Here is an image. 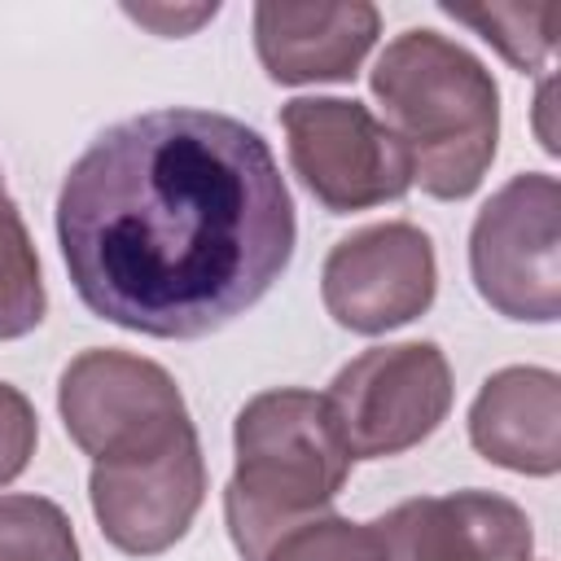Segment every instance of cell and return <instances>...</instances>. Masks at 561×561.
Returning a JSON list of instances; mask_svg holds the SVG:
<instances>
[{
  "label": "cell",
  "instance_id": "cell-1",
  "mask_svg": "<svg viewBox=\"0 0 561 561\" xmlns=\"http://www.w3.org/2000/svg\"><path fill=\"white\" fill-rule=\"evenodd\" d=\"M289 184L267 140L215 110H145L66 171L57 245L79 302L145 337L193 342L245 316L289 267Z\"/></svg>",
  "mask_w": 561,
  "mask_h": 561
},
{
  "label": "cell",
  "instance_id": "cell-2",
  "mask_svg": "<svg viewBox=\"0 0 561 561\" xmlns=\"http://www.w3.org/2000/svg\"><path fill=\"white\" fill-rule=\"evenodd\" d=\"M368 88L408 149L421 193L438 202L478 193L500 145V88L465 44L412 26L373 61Z\"/></svg>",
  "mask_w": 561,
  "mask_h": 561
},
{
  "label": "cell",
  "instance_id": "cell-3",
  "mask_svg": "<svg viewBox=\"0 0 561 561\" xmlns=\"http://www.w3.org/2000/svg\"><path fill=\"white\" fill-rule=\"evenodd\" d=\"M232 451L224 522L241 561H263L280 535L329 513L351 478V451L324 394L298 386L254 394L232 421Z\"/></svg>",
  "mask_w": 561,
  "mask_h": 561
},
{
  "label": "cell",
  "instance_id": "cell-4",
  "mask_svg": "<svg viewBox=\"0 0 561 561\" xmlns=\"http://www.w3.org/2000/svg\"><path fill=\"white\" fill-rule=\"evenodd\" d=\"M561 184L526 171L500 184L469 228V276L504 320L552 324L561 316Z\"/></svg>",
  "mask_w": 561,
  "mask_h": 561
},
{
  "label": "cell",
  "instance_id": "cell-5",
  "mask_svg": "<svg viewBox=\"0 0 561 561\" xmlns=\"http://www.w3.org/2000/svg\"><path fill=\"white\" fill-rule=\"evenodd\" d=\"M351 460H386L425 443L451 412V364L434 342L368 346L324 390Z\"/></svg>",
  "mask_w": 561,
  "mask_h": 561
},
{
  "label": "cell",
  "instance_id": "cell-6",
  "mask_svg": "<svg viewBox=\"0 0 561 561\" xmlns=\"http://www.w3.org/2000/svg\"><path fill=\"white\" fill-rule=\"evenodd\" d=\"M294 175L329 215L373 210L412 188V158L399 136L346 96H294L280 105Z\"/></svg>",
  "mask_w": 561,
  "mask_h": 561
},
{
  "label": "cell",
  "instance_id": "cell-7",
  "mask_svg": "<svg viewBox=\"0 0 561 561\" xmlns=\"http://www.w3.org/2000/svg\"><path fill=\"white\" fill-rule=\"evenodd\" d=\"M57 412L70 443L92 460L140 456L193 430L175 377L145 355L110 346H92L61 368Z\"/></svg>",
  "mask_w": 561,
  "mask_h": 561
},
{
  "label": "cell",
  "instance_id": "cell-8",
  "mask_svg": "<svg viewBox=\"0 0 561 561\" xmlns=\"http://www.w3.org/2000/svg\"><path fill=\"white\" fill-rule=\"evenodd\" d=\"M88 500L101 535L127 557H158L175 548L202 500H206V460L197 430H184L167 447L92 460Z\"/></svg>",
  "mask_w": 561,
  "mask_h": 561
},
{
  "label": "cell",
  "instance_id": "cell-9",
  "mask_svg": "<svg viewBox=\"0 0 561 561\" xmlns=\"http://www.w3.org/2000/svg\"><path fill=\"white\" fill-rule=\"evenodd\" d=\"M438 289L434 241L403 219L342 237L320 267L324 311L351 333H390L430 311Z\"/></svg>",
  "mask_w": 561,
  "mask_h": 561
},
{
  "label": "cell",
  "instance_id": "cell-10",
  "mask_svg": "<svg viewBox=\"0 0 561 561\" xmlns=\"http://www.w3.org/2000/svg\"><path fill=\"white\" fill-rule=\"evenodd\" d=\"M386 561H530L535 530L522 504L495 491L416 495L373 522Z\"/></svg>",
  "mask_w": 561,
  "mask_h": 561
},
{
  "label": "cell",
  "instance_id": "cell-11",
  "mask_svg": "<svg viewBox=\"0 0 561 561\" xmlns=\"http://www.w3.org/2000/svg\"><path fill=\"white\" fill-rule=\"evenodd\" d=\"M381 35L377 4H254V53L272 83H346Z\"/></svg>",
  "mask_w": 561,
  "mask_h": 561
},
{
  "label": "cell",
  "instance_id": "cell-12",
  "mask_svg": "<svg viewBox=\"0 0 561 561\" xmlns=\"http://www.w3.org/2000/svg\"><path fill=\"white\" fill-rule=\"evenodd\" d=\"M469 443L500 469L552 478L561 469V377L535 364L491 373L469 408Z\"/></svg>",
  "mask_w": 561,
  "mask_h": 561
},
{
  "label": "cell",
  "instance_id": "cell-13",
  "mask_svg": "<svg viewBox=\"0 0 561 561\" xmlns=\"http://www.w3.org/2000/svg\"><path fill=\"white\" fill-rule=\"evenodd\" d=\"M44 311H48V294H44L35 241L22 224V210L0 188V342L35 333Z\"/></svg>",
  "mask_w": 561,
  "mask_h": 561
},
{
  "label": "cell",
  "instance_id": "cell-14",
  "mask_svg": "<svg viewBox=\"0 0 561 561\" xmlns=\"http://www.w3.org/2000/svg\"><path fill=\"white\" fill-rule=\"evenodd\" d=\"M443 13L473 26L522 75H535L552 57L561 26V4H478V9L443 4Z\"/></svg>",
  "mask_w": 561,
  "mask_h": 561
},
{
  "label": "cell",
  "instance_id": "cell-15",
  "mask_svg": "<svg viewBox=\"0 0 561 561\" xmlns=\"http://www.w3.org/2000/svg\"><path fill=\"white\" fill-rule=\"evenodd\" d=\"M0 561H83L66 508L48 495H0Z\"/></svg>",
  "mask_w": 561,
  "mask_h": 561
},
{
  "label": "cell",
  "instance_id": "cell-16",
  "mask_svg": "<svg viewBox=\"0 0 561 561\" xmlns=\"http://www.w3.org/2000/svg\"><path fill=\"white\" fill-rule=\"evenodd\" d=\"M263 561H386L381 535L373 522H351L337 513H320L298 530L280 535Z\"/></svg>",
  "mask_w": 561,
  "mask_h": 561
},
{
  "label": "cell",
  "instance_id": "cell-17",
  "mask_svg": "<svg viewBox=\"0 0 561 561\" xmlns=\"http://www.w3.org/2000/svg\"><path fill=\"white\" fill-rule=\"evenodd\" d=\"M35 443H39V416L31 399L18 386L0 381V486L26 473Z\"/></svg>",
  "mask_w": 561,
  "mask_h": 561
},
{
  "label": "cell",
  "instance_id": "cell-18",
  "mask_svg": "<svg viewBox=\"0 0 561 561\" xmlns=\"http://www.w3.org/2000/svg\"><path fill=\"white\" fill-rule=\"evenodd\" d=\"M127 18H136L140 26L158 31V35H193L202 22H210L219 13V4H197V9H171V4H127Z\"/></svg>",
  "mask_w": 561,
  "mask_h": 561
},
{
  "label": "cell",
  "instance_id": "cell-19",
  "mask_svg": "<svg viewBox=\"0 0 561 561\" xmlns=\"http://www.w3.org/2000/svg\"><path fill=\"white\" fill-rule=\"evenodd\" d=\"M0 188H4V184H0Z\"/></svg>",
  "mask_w": 561,
  "mask_h": 561
}]
</instances>
